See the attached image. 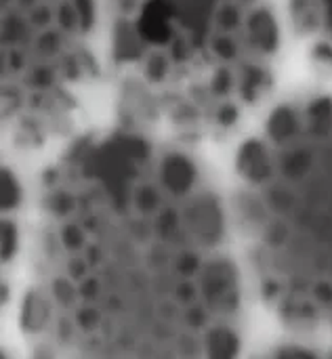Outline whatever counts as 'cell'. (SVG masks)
Listing matches in <instances>:
<instances>
[{"label": "cell", "mask_w": 332, "mask_h": 359, "mask_svg": "<svg viewBox=\"0 0 332 359\" xmlns=\"http://www.w3.org/2000/svg\"><path fill=\"white\" fill-rule=\"evenodd\" d=\"M280 0H103V57L122 120L223 141L267 103L284 57Z\"/></svg>", "instance_id": "2"}, {"label": "cell", "mask_w": 332, "mask_h": 359, "mask_svg": "<svg viewBox=\"0 0 332 359\" xmlns=\"http://www.w3.org/2000/svg\"><path fill=\"white\" fill-rule=\"evenodd\" d=\"M103 0H2V122L36 149L61 137L101 74Z\"/></svg>", "instance_id": "4"}, {"label": "cell", "mask_w": 332, "mask_h": 359, "mask_svg": "<svg viewBox=\"0 0 332 359\" xmlns=\"http://www.w3.org/2000/svg\"><path fill=\"white\" fill-rule=\"evenodd\" d=\"M32 198L13 164L4 166L2 175V259H4V297L11 301L15 278L23 271V261L29 240Z\"/></svg>", "instance_id": "5"}, {"label": "cell", "mask_w": 332, "mask_h": 359, "mask_svg": "<svg viewBox=\"0 0 332 359\" xmlns=\"http://www.w3.org/2000/svg\"><path fill=\"white\" fill-rule=\"evenodd\" d=\"M286 27L310 63L332 78V0H280Z\"/></svg>", "instance_id": "6"}, {"label": "cell", "mask_w": 332, "mask_h": 359, "mask_svg": "<svg viewBox=\"0 0 332 359\" xmlns=\"http://www.w3.org/2000/svg\"><path fill=\"white\" fill-rule=\"evenodd\" d=\"M236 227L181 139L122 120L42 170L17 324L42 358H230L246 337Z\"/></svg>", "instance_id": "1"}, {"label": "cell", "mask_w": 332, "mask_h": 359, "mask_svg": "<svg viewBox=\"0 0 332 359\" xmlns=\"http://www.w3.org/2000/svg\"><path fill=\"white\" fill-rule=\"evenodd\" d=\"M232 219L263 307L332 343V90L272 105L236 151Z\"/></svg>", "instance_id": "3"}]
</instances>
